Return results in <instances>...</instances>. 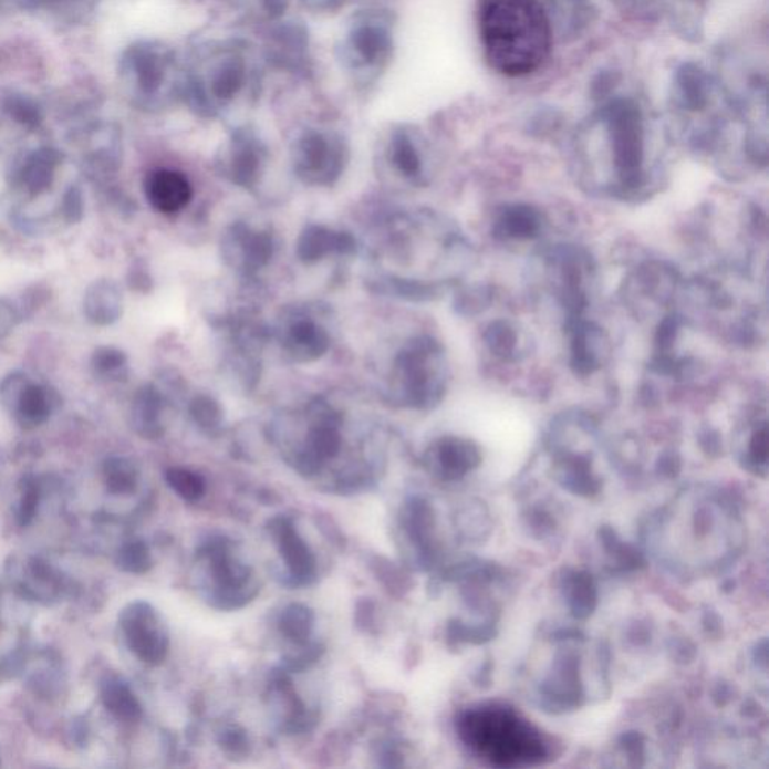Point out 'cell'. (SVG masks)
<instances>
[{"mask_svg": "<svg viewBox=\"0 0 769 769\" xmlns=\"http://www.w3.org/2000/svg\"><path fill=\"white\" fill-rule=\"evenodd\" d=\"M480 29L487 61L507 77L533 73L552 50V27L538 0H486Z\"/></svg>", "mask_w": 769, "mask_h": 769, "instance_id": "6da1fadb", "label": "cell"}, {"mask_svg": "<svg viewBox=\"0 0 769 769\" xmlns=\"http://www.w3.org/2000/svg\"><path fill=\"white\" fill-rule=\"evenodd\" d=\"M457 729L465 746L490 767H533L549 755L540 730L506 705L475 706L460 717Z\"/></svg>", "mask_w": 769, "mask_h": 769, "instance_id": "7a4b0ae2", "label": "cell"}, {"mask_svg": "<svg viewBox=\"0 0 769 769\" xmlns=\"http://www.w3.org/2000/svg\"><path fill=\"white\" fill-rule=\"evenodd\" d=\"M445 382L443 347L419 335L398 351L385 398L393 406L430 409L443 401Z\"/></svg>", "mask_w": 769, "mask_h": 769, "instance_id": "3957f363", "label": "cell"}, {"mask_svg": "<svg viewBox=\"0 0 769 769\" xmlns=\"http://www.w3.org/2000/svg\"><path fill=\"white\" fill-rule=\"evenodd\" d=\"M309 433L304 447L292 457V466L304 477H314L326 460L337 457L343 447L342 414L321 397L314 398L305 407Z\"/></svg>", "mask_w": 769, "mask_h": 769, "instance_id": "277c9868", "label": "cell"}, {"mask_svg": "<svg viewBox=\"0 0 769 769\" xmlns=\"http://www.w3.org/2000/svg\"><path fill=\"white\" fill-rule=\"evenodd\" d=\"M201 552L209 561L212 579L217 585L211 596L216 607L221 611H235L246 606L258 595V585L251 582L253 571L232 558L229 541L225 538H214Z\"/></svg>", "mask_w": 769, "mask_h": 769, "instance_id": "5b68a950", "label": "cell"}, {"mask_svg": "<svg viewBox=\"0 0 769 769\" xmlns=\"http://www.w3.org/2000/svg\"><path fill=\"white\" fill-rule=\"evenodd\" d=\"M121 625L129 650L141 662L158 666L169 654L170 638L162 617L149 603L136 601L121 613Z\"/></svg>", "mask_w": 769, "mask_h": 769, "instance_id": "8992f818", "label": "cell"}, {"mask_svg": "<svg viewBox=\"0 0 769 769\" xmlns=\"http://www.w3.org/2000/svg\"><path fill=\"white\" fill-rule=\"evenodd\" d=\"M276 243L269 230L254 229L243 221L233 222L222 233L221 258L233 271L253 276L271 262Z\"/></svg>", "mask_w": 769, "mask_h": 769, "instance_id": "52a82bcc", "label": "cell"}, {"mask_svg": "<svg viewBox=\"0 0 769 769\" xmlns=\"http://www.w3.org/2000/svg\"><path fill=\"white\" fill-rule=\"evenodd\" d=\"M277 337L290 363L310 364L326 355L331 347V335L326 328L314 321L304 310L295 306L288 318L281 319Z\"/></svg>", "mask_w": 769, "mask_h": 769, "instance_id": "ba28073f", "label": "cell"}, {"mask_svg": "<svg viewBox=\"0 0 769 769\" xmlns=\"http://www.w3.org/2000/svg\"><path fill=\"white\" fill-rule=\"evenodd\" d=\"M344 153L340 146L332 145L325 137L306 136L295 153L298 178L306 185L328 187L342 176Z\"/></svg>", "mask_w": 769, "mask_h": 769, "instance_id": "9c48e42d", "label": "cell"}, {"mask_svg": "<svg viewBox=\"0 0 769 769\" xmlns=\"http://www.w3.org/2000/svg\"><path fill=\"white\" fill-rule=\"evenodd\" d=\"M268 529L297 585H310L316 579V557L293 520L288 516H277L268 523Z\"/></svg>", "mask_w": 769, "mask_h": 769, "instance_id": "30bf717a", "label": "cell"}, {"mask_svg": "<svg viewBox=\"0 0 769 769\" xmlns=\"http://www.w3.org/2000/svg\"><path fill=\"white\" fill-rule=\"evenodd\" d=\"M355 251L356 241L352 233L316 222L306 225L297 241V258L305 264L322 262L331 254L352 256Z\"/></svg>", "mask_w": 769, "mask_h": 769, "instance_id": "8fae6325", "label": "cell"}, {"mask_svg": "<svg viewBox=\"0 0 769 769\" xmlns=\"http://www.w3.org/2000/svg\"><path fill=\"white\" fill-rule=\"evenodd\" d=\"M145 196L155 211L172 216L190 204L193 188L187 176L179 172L159 169L146 178Z\"/></svg>", "mask_w": 769, "mask_h": 769, "instance_id": "7c38bea8", "label": "cell"}, {"mask_svg": "<svg viewBox=\"0 0 769 769\" xmlns=\"http://www.w3.org/2000/svg\"><path fill=\"white\" fill-rule=\"evenodd\" d=\"M615 141L616 166L624 183L636 185L641 176L643 159V141L641 124L632 112H622L613 127Z\"/></svg>", "mask_w": 769, "mask_h": 769, "instance_id": "4fadbf2b", "label": "cell"}, {"mask_svg": "<svg viewBox=\"0 0 769 769\" xmlns=\"http://www.w3.org/2000/svg\"><path fill=\"white\" fill-rule=\"evenodd\" d=\"M167 398L154 384L142 385L134 394L132 403V427L143 439L157 440L164 435L163 414Z\"/></svg>", "mask_w": 769, "mask_h": 769, "instance_id": "5bb4252c", "label": "cell"}, {"mask_svg": "<svg viewBox=\"0 0 769 769\" xmlns=\"http://www.w3.org/2000/svg\"><path fill=\"white\" fill-rule=\"evenodd\" d=\"M61 405L58 391L48 385H38L29 381L10 412L17 423L24 428H33L49 422L50 415Z\"/></svg>", "mask_w": 769, "mask_h": 769, "instance_id": "9a60e30c", "label": "cell"}, {"mask_svg": "<svg viewBox=\"0 0 769 769\" xmlns=\"http://www.w3.org/2000/svg\"><path fill=\"white\" fill-rule=\"evenodd\" d=\"M83 311L87 321L98 326L112 325L122 316V292L115 281L103 279L87 288Z\"/></svg>", "mask_w": 769, "mask_h": 769, "instance_id": "2e32d148", "label": "cell"}, {"mask_svg": "<svg viewBox=\"0 0 769 769\" xmlns=\"http://www.w3.org/2000/svg\"><path fill=\"white\" fill-rule=\"evenodd\" d=\"M427 459L445 477H459L472 468L478 459V454L468 440L443 438L433 445Z\"/></svg>", "mask_w": 769, "mask_h": 769, "instance_id": "e0dca14e", "label": "cell"}, {"mask_svg": "<svg viewBox=\"0 0 769 769\" xmlns=\"http://www.w3.org/2000/svg\"><path fill=\"white\" fill-rule=\"evenodd\" d=\"M370 292L409 302H428L440 297V285L397 276H380L365 281Z\"/></svg>", "mask_w": 769, "mask_h": 769, "instance_id": "ac0fdd59", "label": "cell"}, {"mask_svg": "<svg viewBox=\"0 0 769 769\" xmlns=\"http://www.w3.org/2000/svg\"><path fill=\"white\" fill-rule=\"evenodd\" d=\"M262 174V150L250 141H239L222 166V176L241 188H254Z\"/></svg>", "mask_w": 769, "mask_h": 769, "instance_id": "d6986e66", "label": "cell"}, {"mask_svg": "<svg viewBox=\"0 0 769 769\" xmlns=\"http://www.w3.org/2000/svg\"><path fill=\"white\" fill-rule=\"evenodd\" d=\"M101 700L104 706L122 721H138L143 709L128 684L119 678H107L101 685Z\"/></svg>", "mask_w": 769, "mask_h": 769, "instance_id": "ffe728a7", "label": "cell"}, {"mask_svg": "<svg viewBox=\"0 0 769 769\" xmlns=\"http://www.w3.org/2000/svg\"><path fill=\"white\" fill-rule=\"evenodd\" d=\"M188 412L196 427L209 438H218L225 433V409L216 398L197 394L188 405Z\"/></svg>", "mask_w": 769, "mask_h": 769, "instance_id": "44dd1931", "label": "cell"}, {"mask_svg": "<svg viewBox=\"0 0 769 769\" xmlns=\"http://www.w3.org/2000/svg\"><path fill=\"white\" fill-rule=\"evenodd\" d=\"M316 616L309 606L301 603H292L283 609L279 616V630L288 641L297 646L310 641L313 633Z\"/></svg>", "mask_w": 769, "mask_h": 769, "instance_id": "7402d4cb", "label": "cell"}, {"mask_svg": "<svg viewBox=\"0 0 769 769\" xmlns=\"http://www.w3.org/2000/svg\"><path fill=\"white\" fill-rule=\"evenodd\" d=\"M540 214L531 206L515 205L507 208L499 220L498 230L508 238L528 239L540 232Z\"/></svg>", "mask_w": 769, "mask_h": 769, "instance_id": "603a6c76", "label": "cell"}, {"mask_svg": "<svg viewBox=\"0 0 769 769\" xmlns=\"http://www.w3.org/2000/svg\"><path fill=\"white\" fill-rule=\"evenodd\" d=\"M91 370L100 381H127L129 374L127 353L113 346L96 347L91 356Z\"/></svg>", "mask_w": 769, "mask_h": 769, "instance_id": "cb8c5ba5", "label": "cell"}, {"mask_svg": "<svg viewBox=\"0 0 769 769\" xmlns=\"http://www.w3.org/2000/svg\"><path fill=\"white\" fill-rule=\"evenodd\" d=\"M104 478L113 495H132L137 487L138 470L125 457H111L104 461Z\"/></svg>", "mask_w": 769, "mask_h": 769, "instance_id": "d4e9b609", "label": "cell"}, {"mask_svg": "<svg viewBox=\"0 0 769 769\" xmlns=\"http://www.w3.org/2000/svg\"><path fill=\"white\" fill-rule=\"evenodd\" d=\"M596 342H600L599 332L591 330L590 326H580L574 332L573 346V367L580 374H590L594 372L600 363L599 351H596Z\"/></svg>", "mask_w": 769, "mask_h": 769, "instance_id": "484cf974", "label": "cell"}, {"mask_svg": "<svg viewBox=\"0 0 769 769\" xmlns=\"http://www.w3.org/2000/svg\"><path fill=\"white\" fill-rule=\"evenodd\" d=\"M166 482L179 498L187 502H197L206 493L204 475L188 468H169L166 470Z\"/></svg>", "mask_w": 769, "mask_h": 769, "instance_id": "4316f807", "label": "cell"}, {"mask_svg": "<svg viewBox=\"0 0 769 769\" xmlns=\"http://www.w3.org/2000/svg\"><path fill=\"white\" fill-rule=\"evenodd\" d=\"M370 570L373 571L374 578L380 580L385 590L393 596H403L409 591V580L401 569L389 559L384 557H373L370 559Z\"/></svg>", "mask_w": 769, "mask_h": 769, "instance_id": "83f0119b", "label": "cell"}, {"mask_svg": "<svg viewBox=\"0 0 769 769\" xmlns=\"http://www.w3.org/2000/svg\"><path fill=\"white\" fill-rule=\"evenodd\" d=\"M403 529L409 533L411 540L418 544L427 543L428 531L432 528V515L427 503L414 499L407 502L402 516Z\"/></svg>", "mask_w": 769, "mask_h": 769, "instance_id": "f1b7e54d", "label": "cell"}, {"mask_svg": "<svg viewBox=\"0 0 769 769\" xmlns=\"http://www.w3.org/2000/svg\"><path fill=\"white\" fill-rule=\"evenodd\" d=\"M53 159L48 157H38L28 164L22 180L29 196L38 197L49 190L53 183Z\"/></svg>", "mask_w": 769, "mask_h": 769, "instance_id": "f546056e", "label": "cell"}, {"mask_svg": "<svg viewBox=\"0 0 769 769\" xmlns=\"http://www.w3.org/2000/svg\"><path fill=\"white\" fill-rule=\"evenodd\" d=\"M117 565L122 570L127 571V573H148L150 567H153V558H150L148 545L143 543V541H132V543L125 544L121 549L119 557H117Z\"/></svg>", "mask_w": 769, "mask_h": 769, "instance_id": "4dcf8cb0", "label": "cell"}, {"mask_svg": "<svg viewBox=\"0 0 769 769\" xmlns=\"http://www.w3.org/2000/svg\"><path fill=\"white\" fill-rule=\"evenodd\" d=\"M391 159H393L394 166L406 178H417L419 172H422V159H419L417 149L414 148V145L406 137H396V141L393 143Z\"/></svg>", "mask_w": 769, "mask_h": 769, "instance_id": "1f68e13d", "label": "cell"}, {"mask_svg": "<svg viewBox=\"0 0 769 769\" xmlns=\"http://www.w3.org/2000/svg\"><path fill=\"white\" fill-rule=\"evenodd\" d=\"M487 343L490 351L499 356L511 355L516 347V334L512 328L506 322H496L487 332Z\"/></svg>", "mask_w": 769, "mask_h": 769, "instance_id": "d6a6232c", "label": "cell"}, {"mask_svg": "<svg viewBox=\"0 0 769 769\" xmlns=\"http://www.w3.org/2000/svg\"><path fill=\"white\" fill-rule=\"evenodd\" d=\"M323 646L319 643L306 642L304 645H300V651L295 654H290L284 658V671L288 672H302L309 669L314 663L319 662L322 657Z\"/></svg>", "mask_w": 769, "mask_h": 769, "instance_id": "836d02e7", "label": "cell"}, {"mask_svg": "<svg viewBox=\"0 0 769 769\" xmlns=\"http://www.w3.org/2000/svg\"><path fill=\"white\" fill-rule=\"evenodd\" d=\"M22 486L23 495L19 507V523L22 527H28L35 519L38 502H40V487L32 478L23 480Z\"/></svg>", "mask_w": 769, "mask_h": 769, "instance_id": "e575fe53", "label": "cell"}, {"mask_svg": "<svg viewBox=\"0 0 769 769\" xmlns=\"http://www.w3.org/2000/svg\"><path fill=\"white\" fill-rule=\"evenodd\" d=\"M218 744H220L222 750L232 756L246 755L248 747H250L246 730L237 725L226 726L218 734Z\"/></svg>", "mask_w": 769, "mask_h": 769, "instance_id": "d590c367", "label": "cell"}, {"mask_svg": "<svg viewBox=\"0 0 769 769\" xmlns=\"http://www.w3.org/2000/svg\"><path fill=\"white\" fill-rule=\"evenodd\" d=\"M83 209H85L83 193L80 191L77 187H71L70 190L65 193L64 199H62V217H64V220L70 222V225H74V222L82 220Z\"/></svg>", "mask_w": 769, "mask_h": 769, "instance_id": "8d00e7d4", "label": "cell"}, {"mask_svg": "<svg viewBox=\"0 0 769 769\" xmlns=\"http://www.w3.org/2000/svg\"><path fill=\"white\" fill-rule=\"evenodd\" d=\"M356 627L364 632H373L376 624V606L370 599L360 600L355 607Z\"/></svg>", "mask_w": 769, "mask_h": 769, "instance_id": "74e56055", "label": "cell"}, {"mask_svg": "<svg viewBox=\"0 0 769 769\" xmlns=\"http://www.w3.org/2000/svg\"><path fill=\"white\" fill-rule=\"evenodd\" d=\"M19 319V309L12 305L11 302L0 300V340L10 334Z\"/></svg>", "mask_w": 769, "mask_h": 769, "instance_id": "f35d334b", "label": "cell"}, {"mask_svg": "<svg viewBox=\"0 0 769 769\" xmlns=\"http://www.w3.org/2000/svg\"><path fill=\"white\" fill-rule=\"evenodd\" d=\"M318 527L321 528V532L331 543L337 545L339 549L344 548L346 541H344L343 532L340 531V528L330 516H318Z\"/></svg>", "mask_w": 769, "mask_h": 769, "instance_id": "ab89813d", "label": "cell"}, {"mask_svg": "<svg viewBox=\"0 0 769 769\" xmlns=\"http://www.w3.org/2000/svg\"><path fill=\"white\" fill-rule=\"evenodd\" d=\"M767 426L758 428L751 438L750 453L756 464H767Z\"/></svg>", "mask_w": 769, "mask_h": 769, "instance_id": "60d3db41", "label": "cell"}, {"mask_svg": "<svg viewBox=\"0 0 769 769\" xmlns=\"http://www.w3.org/2000/svg\"><path fill=\"white\" fill-rule=\"evenodd\" d=\"M129 288L138 290V292H148L150 285H153V279H150L148 272L145 269H134L129 272Z\"/></svg>", "mask_w": 769, "mask_h": 769, "instance_id": "b9f144b4", "label": "cell"}]
</instances>
